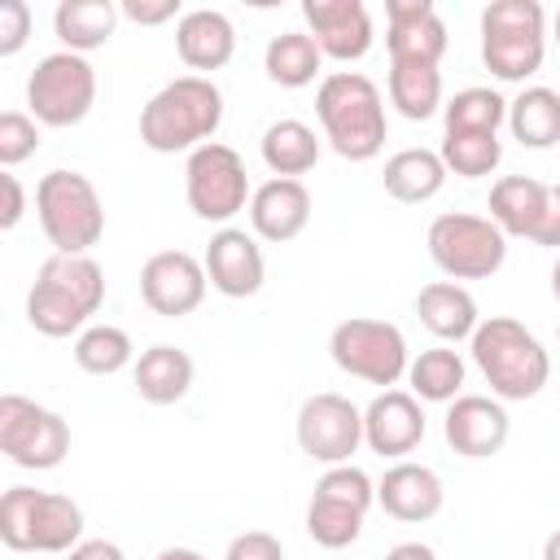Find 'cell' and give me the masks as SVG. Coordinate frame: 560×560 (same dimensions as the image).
<instances>
[{
	"mask_svg": "<svg viewBox=\"0 0 560 560\" xmlns=\"http://www.w3.org/2000/svg\"><path fill=\"white\" fill-rule=\"evenodd\" d=\"M429 258L451 280H490L508 258V236L490 214L446 210L429 223Z\"/></svg>",
	"mask_w": 560,
	"mask_h": 560,
	"instance_id": "ba28073f",
	"label": "cell"
},
{
	"mask_svg": "<svg viewBox=\"0 0 560 560\" xmlns=\"http://www.w3.org/2000/svg\"><path fill=\"white\" fill-rule=\"evenodd\" d=\"M35 214L52 254H88L105 236V206L83 171H48L35 184Z\"/></svg>",
	"mask_w": 560,
	"mask_h": 560,
	"instance_id": "52a82bcc",
	"label": "cell"
},
{
	"mask_svg": "<svg viewBox=\"0 0 560 560\" xmlns=\"http://www.w3.org/2000/svg\"><path fill=\"white\" fill-rule=\"evenodd\" d=\"M206 276H210V289L223 293V298H254L267 280V258H262V245L254 232L245 228H219L206 245Z\"/></svg>",
	"mask_w": 560,
	"mask_h": 560,
	"instance_id": "e0dca14e",
	"label": "cell"
},
{
	"mask_svg": "<svg viewBox=\"0 0 560 560\" xmlns=\"http://www.w3.org/2000/svg\"><path fill=\"white\" fill-rule=\"evenodd\" d=\"M464 376H468V368H464L459 350H451V346H429L407 368V385L420 402H455L464 394Z\"/></svg>",
	"mask_w": 560,
	"mask_h": 560,
	"instance_id": "1f68e13d",
	"label": "cell"
},
{
	"mask_svg": "<svg viewBox=\"0 0 560 560\" xmlns=\"http://www.w3.org/2000/svg\"><path fill=\"white\" fill-rule=\"evenodd\" d=\"M175 52L188 70H223L236 57V26L219 9H188L175 22Z\"/></svg>",
	"mask_w": 560,
	"mask_h": 560,
	"instance_id": "7402d4cb",
	"label": "cell"
},
{
	"mask_svg": "<svg viewBox=\"0 0 560 560\" xmlns=\"http://www.w3.org/2000/svg\"><path fill=\"white\" fill-rule=\"evenodd\" d=\"M385 560H438V551L429 542H398L385 551Z\"/></svg>",
	"mask_w": 560,
	"mask_h": 560,
	"instance_id": "f6af8a7d",
	"label": "cell"
},
{
	"mask_svg": "<svg viewBox=\"0 0 560 560\" xmlns=\"http://www.w3.org/2000/svg\"><path fill=\"white\" fill-rule=\"evenodd\" d=\"M298 446L315 464H350L363 446V411L346 394H311L298 411Z\"/></svg>",
	"mask_w": 560,
	"mask_h": 560,
	"instance_id": "4fadbf2b",
	"label": "cell"
},
{
	"mask_svg": "<svg viewBox=\"0 0 560 560\" xmlns=\"http://www.w3.org/2000/svg\"><path fill=\"white\" fill-rule=\"evenodd\" d=\"M534 245L560 249V184L547 188V210H542V223H538V232H534Z\"/></svg>",
	"mask_w": 560,
	"mask_h": 560,
	"instance_id": "b9f144b4",
	"label": "cell"
},
{
	"mask_svg": "<svg viewBox=\"0 0 560 560\" xmlns=\"http://www.w3.org/2000/svg\"><path fill=\"white\" fill-rule=\"evenodd\" d=\"M158 560H206V556L192 547H166V551H158Z\"/></svg>",
	"mask_w": 560,
	"mask_h": 560,
	"instance_id": "bcb514c9",
	"label": "cell"
},
{
	"mask_svg": "<svg viewBox=\"0 0 560 560\" xmlns=\"http://www.w3.org/2000/svg\"><path fill=\"white\" fill-rule=\"evenodd\" d=\"M131 381H136V394L144 402L171 407L192 389V359H188V350L158 341V346L140 350V359L131 363Z\"/></svg>",
	"mask_w": 560,
	"mask_h": 560,
	"instance_id": "cb8c5ba5",
	"label": "cell"
},
{
	"mask_svg": "<svg viewBox=\"0 0 560 560\" xmlns=\"http://www.w3.org/2000/svg\"><path fill=\"white\" fill-rule=\"evenodd\" d=\"M508 433H512V420L503 411L499 398H486V394H459L455 402H446V416H442V438L455 455L464 459H490L508 446Z\"/></svg>",
	"mask_w": 560,
	"mask_h": 560,
	"instance_id": "2e32d148",
	"label": "cell"
},
{
	"mask_svg": "<svg viewBox=\"0 0 560 560\" xmlns=\"http://www.w3.org/2000/svg\"><path fill=\"white\" fill-rule=\"evenodd\" d=\"M105 302V271L92 254H48L26 293V324L44 337H79Z\"/></svg>",
	"mask_w": 560,
	"mask_h": 560,
	"instance_id": "6da1fadb",
	"label": "cell"
},
{
	"mask_svg": "<svg viewBox=\"0 0 560 560\" xmlns=\"http://www.w3.org/2000/svg\"><path fill=\"white\" fill-rule=\"evenodd\" d=\"M328 354L346 376H359V381L381 385V389H394L411 368V350H407L402 328L389 319H372V315L341 319L328 337Z\"/></svg>",
	"mask_w": 560,
	"mask_h": 560,
	"instance_id": "9c48e42d",
	"label": "cell"
},
{
	"mask_svg": "<svg viewBox=\"0 0 560 560\" xmlns=\"http://www.w3.org/2000/svg\"><path fill=\"white\" fill-rule=\"evenodd\" d=\"M26 105L39 127H79L96 105V70L83 52H48L26 79Z\"/></svg>",
	"mask_w": 560,
	"mask_h": 560,
	"instance_id": "30bf717a",
	"label": "cell"
},
{
	"mask_svg": "<svg viewBox=\"0 0 560 560\" xmlns=\"http://www.w3.org/2000/svg\"><path fill=\"white\" fill-rule=\"evenodd\" d=\"M542 560H560V529L547 534V542H542Z\"/></svg>",
	"mask_w": 560,
	"mask_h": 560,
	"instance_id": "7dc6e473",
	"label": "cell"
},
{
	"mask_svg": "<svg viewBox=\"0 0 560 560\" xmlns=\"http://www.w3.org/2000/svg\"><path fill=\"white\" fill-rule=\"evenodd\" d=\"M508 131L525 149H551L560 144V92L556 88H521L508 101Z\"/></svg>",
	"mask_w": 560,
	"mask_h": 560,
	"instance_id": "83f0119b",
	"label": "cell"
},
{
	"mask_svg": "<svg viewBox=\"0 0 560 560\" xmlns=\"http://www.w3.org/2000/svg\"><path fill=\"white\" fill-rule=\"evenodd\" d=\"M385 92H389V105L411 122H424L446 105L442 101V70L420 66V61H389Z\"/></svg>",
	"mask_w": 560,
	"mask_h": 560,
	"instance_id": "f1b7e54d",
	"label": "cell"
},
{
	"mask_svg": "<svg viewBox=\"0 0 560 560\" xmlns=\"http://www.w3.org/2000/svg\"><path fill=\"white\" fill-rule=\"evenodd\" d=\"M416 315H420V324L438 341H464L481 324L477 302H472V293L459 280H433V284H424L416 293Z\"/></svg>",
	"mask_w": 560,
	"mask_h": 560,
	"instance_id": "603a6c76",
	"label": "cell"
},
{
	"mask_svg": "<svg viewBox=\"0 0 560 560\" xmlns=\"http://www.w3.org/2000/svg\"><path fill=\"white\" fill-rule=\"evenodd\" d=\"M118 13L127 22H136V26H162V22H179L184 18L179 0H122Z\"/></svg>",
	"mask_w": 560,
	"mask_h": 560,
	"instance_id": "60d3db41",
	"label": "cell"
},
{
	"mask_svg": "<svg viewBox=\"0 0 560 560\" xmlns=\"http://www.w3.org/2000/svg\"><path fill=\"white\" fill-rule=\"evenodd\" d=\"M363 442L376 455H411L424 442V407L411 389H381L363 407Z\"/></svg>",
	"mask_w": 560,
	"mask_h": 560,
	"instance_id": "d6986e66",
	"label": "cell"
},
{
	"mask_svg": "<svg viewBox=\"0 0 560 560\" xmlns=\"http://www.w3.org/2000/svg\"><path fill=\"white\" fill-rule=\"evenodd\" d=\"M302 18H306V35L319 44V52L328 61H359L372 48V13L363 0H302Z\"/></svg>",
	"mask_w": 560,
	"mask_h": 560,
	"instance_id": "9a60e30c",
	"label": "cell"
},
{
	"mask_svg": "<svg viewBox=\"0 0 560 560\" xmlns=\"http://www.w3.org/2000/svg\"><path fill=\"white\" fill-rule=\"evenodd\" d=\"M223 122V92L206 74H179L140 109V140L153 153H192L214 140Z\"/></svg>",
	"mask_w": 560,
	"mask_h": 560,
	"instance_id": "3957f363",
	"label": "cell"
},
{
	"mask_svg": "<svg viewBox=\"0 0 560 560\" xmlns=\"http://www.w3.org/2000/svg\"><path fill=\"white\" fill-rule=\"evenodd\" d=\"M262 162L280 179H298L319 162V136L302 118H280L262 131Z\"/></svg>",
	"mask_w": 560,
	"mask_h": 560,
	"instance_id": "f546056e",
	"label": "cell"
},
{
	"mask_svg": "<svg viewBox=\"0 0 560 560\" xmlns=\"http://www.w3.org/2000/svg\"><path fill=\"white\" fill-rule=\"evenodd\" d=\"M385 48L389 61H420V66H438L446 57V22L438 18L433 0H385Z\"/></svg>",
	"mask_w": 560,
	"mask_h": 560,
	"instance_id": "ac0fdd59",
	"label": "cell"
},
{
	"mask_svg": "<svg viewBox=\"0 0 560 560\" xmlns=\"http://www.w3.org/2000/svg\"><path fill=\"white\" fill-rule=\"evenodd\" d=\"M551 39L560 44V9H556V18H551Z\"/></svg>",
	"mask_w": 560,
	"mask_h": 560,
	"instance_id": "681fc988",
	"label": "cell"
},
{
	"mask_svg": "<svg viewBox=\"0 0 560 560\" xmlns=\"http://www.w3.org/2000/svg\"><path fill=\"white\" fill-rule=\"evenodd\" d=\"M184 197H188V210L206 223H228L241 210H249L254 188L241 153L219 140L192 149L184 162Z\"/></svg>",
	"mask_w": 560,
	"mask_h": 560,
	"instance_id": "8fae6325",
	"label": "cell"
},
{
	"mask_svg": "<svg viewBox=\"0 0 560 560\" xmlns=\"http://www.w3.org/2000/svg\"><path fill=\"white\" fill-rule=\"evenodd\" d=\"M315 499H332V503H346L354 512H368L376 503V481L354 464H332L315 481Z\"/></svg>",
	"mask_w": 560,
	"mask_h": 560,
	"instance_id": "8d00e7d4",
	"label": "cell"
},
{
	"mask_svg": "<svg viewBox=\"0 0 560 560\" xmlns=\"http://www.w3.org/2000/svg\"><path fill=\"white\" fill-rule=\"evenodd\" d=\"M442 477L429 468V464H411V459H398L385 468V477L376 481V503L385 508V516L402 521V525H420V521H433L442 512Z\"/></svg>",
	"mask_w": 560,
	"mask_h": 560,
	"instance_id": "44dd1931",
	"label": "cell"
},
{
	"mask_svg": "<svg viewBox=\"0 0 560 560\" xmlns=\"http://www.w3.org/2000/svg\"><path fill=\"white\" fill-rule=\"evenodd\" d=\"M74 363L88 376H114L127 363H136V346L118 324H88L74 337Z\"/></svg>",
	"mask_w": 560,
	"mask_h": 560,
	"instance_id": "d6a6232c",
	"label": "cell"
},
{
	"mask_svg": "<svg viewBox=\"0 0 560 560\" xmlns=\"http://www.w3.org/2000/svg\"><path fill=\"white\" fill-rule=\"evenodd\" d=\"M0 184H4V210H0V228H4V232H13V228H18V219L26 214V192H22L18 175H0Z\"/></svg>",
	"mask_w": 560,
	"mask_h": 560,
	"instance_id": "7bdbcfd3",
	"label": "cell"
},
{
	"mask_svg": "<svg viewBox=\"0 0 560 560\" xmlns=\"http://www.w3.org/2000/svg\"><path fill=\"white\" fill-rule=\"evenodd\" d=\"M0 451L18 468L48 472L70 455V424L52 407H39L35 398L4 394L0 398Z\"/></svg>",
	"mask_w": 560,
	"mask_h": 560,
	"instance_id": "7c38bea8",
	"label": "cell"
},
{
	"mask_svg": "<svg viewBox=\"0 0 560 560\" xmlns=\"http://www.w3.org/2000/svg\"><path fill=\"white\" fill-rule=\"evenodd\" d=\"M446 131H499L508 122V101L494 88H464L442 105Z\"/></svg>",
	"mask_w": 560,
	"mask_h": 560,
	"instance_id": "e575fe53",
	"label": "cell"
},
{
	"mask_svg": "<svg viewBox=\"0 0 560 560\" xmlns=\"http://www.w3.org/2000/svg\"><path fill=\"white\" fill-rule=\"evenodd\" d=\"M551 293H556V302H560V258H556V267H551Z\"/></svg>",
	"mask_w": 560,
	"mask_h": 560,
	"instance_id": "c3c4849f",
	"label": "cell"
},
{
	"mask_svg": "<svg viewBox=\"0 0 560 560\" xmlns=\"http://www.w3.org/2000/svg\"><path fill=\"white\" fill-rule=\"evenodd\" d=\"M118 4L114 0H61L57 13H52V31L61 39L66 52H92V48H105L114 26H118Z\"/></svg>",
	"mask_w": 560,
	"mask_h": 560,
	"instance_id": "4316f807",
	"label": "cell"
},
{
	"mask_svg": "<svg viewBox=\"0 0 560 560\" xmlns=\"http://www.w3.org/2000/svg\"><path fill=\"white\" fill-rule=\"evenodd\" d=\"M468 350H472V363H477V372L486 376V385L499 402H525L551 376L547 346L512 315L481 319L477 332L468 337Z\"/></svg>",
	"mask_w": 560,
	"mask_h": 560,
	"instance_id": "277c9868",
	"label": "cell"
},
{
	"mask_svg": "<svg viewBox=\"0 0 560 560\" xmlns=\"http://www.w3.org/2000/svg\"><path fill=\"white\" fill-rule=\"evenodd\" d=\"M66 560H127V556H122V547L109 542V538H83L74 551H66Z\"/></svg>",
	"mask_w": 560,
	"mask_h": 560,
	"instance_id": "ee69618b",
	"label": "cell"
},
{
	"mask_svg": "<svg viewBox=\"0 0 560 560\" xmlns=\"http://www.w3.org/2000/svg\"><path fill=\"white\" fill-rule=\"evenodd\" d=\"M363 516H368V512H354V508H346V503H332V499H315V494H311V503H306V534H311L319 547L341 551V547H350V542L363 534Z\"/></svg>",
	"mask_w": 560,
	"mask_h": 560,
	"instance_id": "d590c367",
	"label": "cell"
},
{
	"mask_svg": "<svg viewBox=\"0 0 560 560\" xmlns=\"http://www.w3.org/2000/svg\"><path fill=\"white\" fill-rule=\"evenodd\" d=\"M223 560H284V547L267 529H245V534H236L228 542V556Z\"/></svg>",
	"mask_w": 560,
	"mask_h": 560,
	"instance_id": "ab89813d",
	"label": "cell"
},
{
	"mask_svg": "<svg viewBox=\"0 0 560 560\" xmlns=\"http://www.w3.org/2000/svg\"><path fill=\"white\" fill-rule=\"evenodd\" d=\"M315 118L324 140L346 162H372L385 149V96L359 70H332L315 88Z\"/></svg>",
	"mask_w": 560,
	"mask_h": 560,
	"instance_id": "7a4b0ae2",
	"label": "cell"
},
{
	"mask_svg": "<svg viewBox=\"0 0 560 560\" xmlns=\"http://www.w3.org/2000/svg\"><path fill=\"white\" fill-rule=\"evenodd\" d=\"M547 188L551 184H542L534 175H503V179H494V188H490V219L499 223V232L534 241V232L542 223V210H547Z\"/></svg>",
	"mask_w": 560,
	"mask_h": 560,
	"instance_id": "d4e9b609",
	"label": "cell"
},
{
	"mask_svg": "<svg viewBox=\"0 0 560 560\" xmlns=\"http://www.w3.org/2000/svg\"><path fill=\"white\" fill-rule=\"evenodd\" d=\"M26 39H31V4L4 0L0 4V57H13Z\"/></svg>",
	"mask_w": 560,
	"mask_h": 560,
	"instance_id": "f35d334b",
	"label": "cell"
},
{
	"mask_svg": "<svg viewBox=\"0 0 560 560\" xmlns=\"http://www.w3.org/2000/svg\"><path fill=\"white\" fill-rule=\"evenodd\" d=\"M35 149H39V122L31 114H22V109H4L0 114V166L13 171Z\"/></svg>",
	"mask_w": 560,
	"mask_h": 560,
	"instance_id": "74e56055",
	"label": "cell"
},
{
	"mask_svg": "<svg viewBox=\"0 0 560 560\" xmlns=\"http://www.w3.org/2000/svg\"><path fill=\"white\" fill-rule=\"evenodd\" d=\"M0 542L9 551L66 556L83 542V508L57 490L9 486L0 494Z\"/></svg>",
	"mask_w": 560,
	"mask_h": 560,
	"instance_id": "5b68a950",
	"label": "cell"
},
{
	"mask_svg": "<svg viewBox=\"0 0 560 560\" xmlns=\"http://www.w3.org/2000/svg\"><path fill=\"white\" fill-rule=\"evenodd\" d=\"M206 289H210L206 262L192 258L188 249H162L140 267V298L153 315L166 319L192 315L206 302Z\"/></svg>",
	"mask_w": 560,
	"mask_h": 560,
	"instance_id": "5bb4252c",
	"label": "cell"
},
{
	"mask_svg": "<svg viewBox=\"0 0 560 560\" xmlns=\"http://www.w3.org/2000/svg\"><path fill=\"white\" fill-rule=\"evenodd\" d=\"M311 223V188L302 179H280L271 175L267 184L254 188L249 197V228L258 241L284 245L293 236H302Z\"/></svg>",
	"mask_w": 560,
	"mask_h": 560,
	"instance_id": "ffe728a7",
	"label": "cell"
},
{
	"mask_svg": "<svg viewBox=\"0 0 560 560\" xmlns=\"http://www.w3.org/2000/svg\"><path fill=\"white\" fill-rule=\"evenodd\" d=\"M556 337H560V328H556Z\"/></svg>",
	"mask_w": 560,
	"mask_h": 560,
	"instance_id": "f907efd6",
	"label": "cell"
},
{
	"mask_svg": "<svg viewBox=\"0 0 560 560\" xmlns=\"http://www.w3.org/2000/svg\"><path fill=\"white\" fill-rule=\"evenodd\" d=\"M262 70L280 88H306L324 70V52H319V44L306 31H280V35L267 39Z\"/></svg>",
	"mask_w": 560,
	"mask_h": 560,
	"instance_id": "4dcf8cb0",
	"label": "cell"
},
{
	"mask_svg": "<svg viewBox=\"0 0 560 560\" xmlns=\"http://www.w3.org/2000/svg\"><path fill=\"white\" fill-rule=\"evenodd\" d=\"M446 175H451V171H446V162H442L438 149H398V153L385 162L381 184H385V192H389L394 201L420 206V201H433V197L442 192Z\"/></svg>",
	"mask_w": 560,
	"mask_h": 560,
	"instance_id": "484cf974",
	"label": "cell"
},
{
	"mask_svg": "<svg viewBox=\"0 0 560 560\" xmlns=\"http://www.w3.org/2000/svg\"><path fill=\"white\" fill-rule=\"evenodd\" d=\"M442 162L459 179H481L503 162L499 131H442Z\"/></svg>",
	"mask_w": 560,
	"mask_h": 560,
	"instance_id": "836d02e7",
	"label": "cell"
},
{
	"mask_svg": "<svg viewBox=\"0 0 560 560\" xmlns=\"http://www.w3.org/2000/svg\"><path fill=\"white\" fill-rule=\"evenodd\" d=\"M547 57V13L538 0H494L481 9V61L499 83H525Z\"/></svg>",
	"mask_w": 560,
	"mask_h": 560,
	"instance_id": "8992f818",
	"label": "cell"
}]
</instances>
